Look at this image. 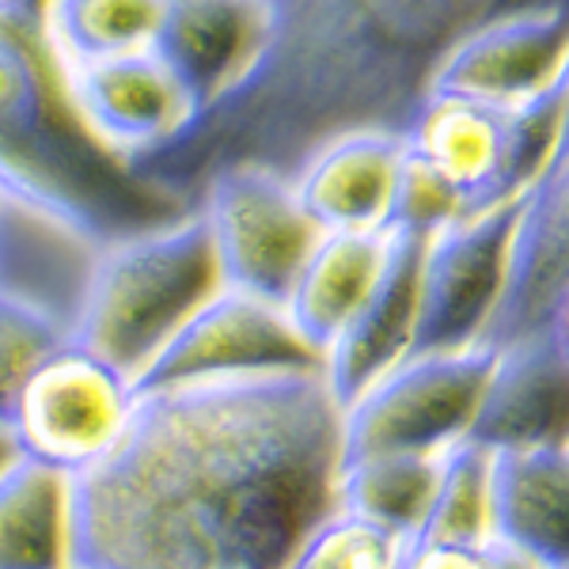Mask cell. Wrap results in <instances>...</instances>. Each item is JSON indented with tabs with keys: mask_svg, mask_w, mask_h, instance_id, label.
<instances>
[{
	"mask_svg": "<svg viewBox=\"0 0 569 569\" xmlns=\"http://www.w3.org/2000/svg\"><path fill=\"white\" fill-rule=\"evenodd\" d=\"M133 402L137 388L130 376L69 338L16 395L8 429L23 460L80 479L122 440Z\"/></svg>",
	"mask_w": 569,
	"mask_h": 569,
	"instance_id": "obj_7",
	"label": "cell"
},
{
	"mask_svg": "<svg viewBox=\"0 0 569 569\" xmlns=\"http://www.w3.org/2000/svg\"><path fill=\"white\" fill-rule=\"evenodd\" d=\"M460 217H467V201L460 190L440 176L433 163H426L418 152H410L407 144H402V160H399V171H395L383 232L429 240V236L456 224Z\"/></svg>",
	"mask_w": 569,
	"mask_h": 569,
	"instance_id": "obj_25",
	"label": "cell"
},
{
	"mask_svg": "<svg viewBox=\"0 0 569 569\" xmlns=\"http://www.w3.org/2000/svg\"><path fill=\"white\" fill-rule=\"evenodd\" d=\"M259 31V0H163L149 50L198 114L243 72Z\"/></svg>",
	"mask_w": 569,
	"mask_h": 569,
	"instance_id": "obj_17",
	"label": "cell"
},
{
	"mask_svg": "<svg viewBox=\"0 0 569 569\" xmlns=\"http://www.w3.org/2000/svg\"><path fill=\"white\" fill-rule=\"evenodd\" d=\"M61 77L84 130L126 168L171 141L190 118L187 96L149 46L66 66Z\"/></svg>",
	"mask_w": 569,
	"mask_h": 569,
	"instance_id": "obj_11",
	"label": "cell"
},
{
	"mask_svg": "<svg viewBox=\"0 0 569 569\" xmlns=\"http://www.w3.org/2000/svg\"><path fill=\"white\" fill-rule=\"evenodd\" d=\"M338 463L319 369L137 391L122 440L77 479V566L289 569L335 512Z\"/></svg>",
	"mask_w": 569,
	"mask_h": 569,
	"instance_id": "obj_1",
	"label": "cell"
},
{
	"mask_svg": "<svg viewBox=\"0 0 569 569\" xmlns=\"http://www.w3.org/2000/svg\"><path fill=\"white\" fill-rule=\"evenodd\" d=\"M69 319L20 292L0 289V418L58 346L69 342Z\"/></svg>",
	"mask_w": 569,
	"mask_h": 569,
	"instance_id": "obj_24",
	"label": "cell"
},
{
	"mask_svg": "<svg viewBox=\"0 0 569 569\" xmlns=\"http://www.w3.org/2000/svg\"><path fill=\"white\" fill-rule=\"evenodd\" d=\"M391 236L388 259L369 297L350 316V323L338 330V338L323 353V372L330 395L338 407L361 395L376 376H383L391 365L410 357L418 327V270L426 240L418 236Z\"/></svg>",
	"mask_w": 569,
	"mask_h": 569,
	"instance_id": "obj_15",
	"label": "cell"
},
{
	"mask_svg": "<svg viewBox=\"0 0 569 569\" xmlns=\"http://www.w3.org/2000/svg\"><path fill=\"white\" fill-rule=\"evenodd\" d=\"M395 569H490L486 543H437V539H407Z\"/></svg>",
	"mask_w": 569,
	"mask_h": 569,
	"instance_id": "obj_27",
	"label": "cell"
},
{
	"mask_svg": "<svg viewBox=\"0 0 569 569\" xmlns=\"http://www.w3.org/2000/svg\"><path fill=\"white\" fill-rule=\"evenodd\" d=\"M388 232H323L292 281L284 311L319 357L369 297L388 259Z\"/></svg>",
	"mask_w": 569,
	"mask_h": 569,
	"instance_id": "obj_19",
	"label": "cell"
},
{
	"mask_svg": "<svg viewBox=\"0 0 569 569\" xmlns=\"http://www.w3.org/2000/svg\"><path fill=\"white\" fill-rule=\"evenodd\" d=\"M194 209L206 220L220 281L284 305L300 266L323 232L305 213L292 176L266 163H228L201 182Z\"/></svg>",
	"mask_w": 569,
	"mask_h": 569,
	"instance_id": "obj_8",
	"label": "cell"
},
{
	"mask_svg": "<svg viewBox=\"0 0 569 569\" xmlns=\"http://www.w3.org/2000/svg\"><path fill=\"white\" fill-rule=\"evenodd\" d=\"M440 456H357L338 463L335 509H346L399 539H415L433 501Z\"/></svg>",
	"mask_w": 569,
	"mask_h": 569,
	"instance_id": "obj_21",
	"label": "cell"
},
{
	"mask_svg": "<svg viewBox=\"0 0 569 569\" xmlns=\"http://www.w3.org/2000/svg\"><path fill=\"white\" fill-rule=\"evenodd\" d=\"M0 12L4 16H39L42 0H0Z\"/></svg>",
	"mask_w": 569,
	"mask_h": 569,
	"instance_id": "obj_32",
	"label": "cell"
},
{
	"mask_svg": "<svg viewBox=\"0 0 569 569\" xmlns=\"http://www.w3.org/2000/svg\"><path fill=\"white\" fill-rule=\"evenodd\" d=\"M486 558H490V569H543L536 558H528L525 550L501 543V539H490V543H486Z\"/></svg>",
	"mask_w": 569,
	"mask_h": 569,
	"instance_id": "obj_28",
	"label": "cell"
},
{
	"mask_svg": "<svg viewBox=\"0 0 569 569\" xmlns=\"http://www.w3.org/2000/svg\"><path fill=\"white\" fill-rule=\"evenodd\" d=\"M498 346L410 353L342 407V460L440 456L471 433Z\"/></svg>",
	"mask_w": 569,
	"mask_h": 569,
	"instance_id": "obj_6",
	"label": "cell"
},
{
	"mask_svg": "<svg viewBox=\"0 0 569 569\" xmlns=\"http://www.w3.org/2000/svg\"><path fill=\"white\" fill-rule=\"evenodd\" d=\"M467 440L490 452L569 448V361L547 327L498 346Z\"/></svg>",
	"mask_w": 569,
	"mask_h": 569,
	"instance_id": "obj_12",
	"label": "cell"
},
{
	"mask_svg": "<svg viewBox=\"0 0 569 569\" xmlns=\"http://www.w3.org/2000/svg\"><path fill=\"white\" fill-rule=\"evenodd\" d=\"M566 69L569 12H525L482 27L460 50H452L429 91L520 107L562 84Z\"/></svg>",
	"mask_w": 569,
	"mask_h": 569,
	"instance_id": "obj_13",
	"label": "cell"
},
{
	"mask_svg": "<svg viewBox=\"0 0 569 569\" xmlns=\"http://www.w3.org/2000/svg\"><path fill=\"white\" fill-rule=\"evenodd\" d=\"M399 160L402 133H338L292 168V190L319 232H383Z\"/></svg>",
	"mask_w": 569,
	"mask_h": 569,
	"instance_id": "obj_16",
	"label": "cell"
},
{
	"mask_svg": "<svg viewBox=\"0 0 569 569\" xmlns=\"http://www.w3.org/2000/svg\"><path fill=\"white\" fill-rule=\"evenodd\" d=\"M547 330H550V338L558 342V350H562V357L569 361V292H566L562 300H558V308L550 311Z\"/></svg>",
	"mask_w": 569,
	"mask_h": 569,
	"instance_id": "obj_29",
	"label": "cell"
},
{
	"mask_svg": "<svg viewBox=\"0 0 569 569\" xmlns=\"http://www.w3.org/2000/svg\"><path fill=\"white\" fill-rule=\"evenodd\" d=\"M415 539L479 547L493 539V452L460 440L440 452L429 512Z\"/></svg>",
	"mask_w": 569,
	"mask_h": 569,
	"instance_id": "obj_23",
	"label": "cell"
},
{
	"mask_svg": "<svg viewBox=\"0 0 569 569\" xmlns=\"http://www.w3.org/2000/svg\"><path fill=\"white\" fill-rule=\"evenodd\" d=\"M163 0H42V34L58 66L144 50Z\"/></svg>",
	"mask_w": 569,
	"mask_h": 569,
	"instance_id": "obj_22",
	"label": "cell"
},
{
	"mask_svg": "<svg viewBox=\"0 0 569 569\" xmlns=\"http://www.w3.org/2000/svg\"><path fill=\"white\" fill-rule=\"evenodd\" d=\"M77 566V479L34 460L0 475V569Z\"/></svg>",
	"mask_w": 569,
	"mask_h": 569,
	"instance_id": "obj_20",
	"label": "cell"
},
{
	"mask_svg": "<svg viewBox=\"0 0 569 569\" xmlns=\"http://www.w3.org/2000/svg\"><path fill=\"white\" fill-rule=\"evenodd\" d=\"M20 460H23V456H20V445H16L12 429H8V421L0 418V475H4L12 463H20Z\"/></svg>",
	"mask_w": 569,
	"mask_h": 569,
	"instance_id": "obj_30",
	"label": "cell"
},
{
	"mask_svg": "<svg viewBox=\"0 0 569 569\" xmlns=\"http://www.w3.org/2000/svg\"><path fill=\"white\" fill-rule=\"evenodd\" d=\"M319 365L323 357L300 338L284 305L220 284L152 357L133 388L160 391L179 383L236 380V376L308 372Z\"/></svg>",
	"mask_w": 569,
	"mask_h": 569,
	"instance_id": "obj_10",
	"label": "cell"
},
{
	"mask_svg": "<svg viewBox=\"0 0 569 569\" xmlns=\"http://www.w3.org/2000/svg\"><path fill=\"white\" fill-rule=\"evenodd\" d=\"M493 539L569 569V448L493 452Z\"/></svg>",
	"mask_w": 569,
	"mask_h": 569,
	"instance_id": "obj_18",
	"label": "cell"
},
{
	"mask_svg": "<svg viewBox=\"0 0 569 569\" xmlns=\"http://www.w3.org/2000/svg\"><path fill=\"white\" fill-rule=\"evenodd\" d=\"M72 569H88V566H72Z\"/></svg>",
	"mask_w": 569,
	"mask_h": 569,
	"instance_id": "obj_33",
	"label": "cell"
},
{
	"mask_svg": "<svg viewBox=\"0 0 569 569\" xmlns=\"http://www.w3.org/2000/svg\"><path fill=\"white\" fill-rule=\"evenodd\" d=\"M525 12H569V0H259V46L240 77L130 171L194 209L228 163L292 176L338 133H402L452 50Z\"/></svg>",
	"mask_w": 569,
	"mask_h": 569,
	"instance_id": "obj_2",
	"label": "cell"
},
{
	"mask_svg": "<svg viewBox=\"0 0 569 569\" xmlns=\"http://www.w3.org/2000/svg\"><path fill=\"white\" fill-rule=\"evenodd\" d=\"M562 122H558V149H555V160L558 156H569V69L562 77Z\"/></svg>",
	"mask_w": 569,
	"mask_h": 569,
	"instance_id": "obj_31",
	"label": "cell"
},
{
	"mask_svg": "<svg viewBox=\"0 0 569 569\" xmlns=\"http://www.w3.org/2000/svg\"><path fill=\"white\" fill-rule=\"evenodd\" d=\"M525 194L475 209L426 240L418 270V327L410 353L486 342L509 278V247Z\"/></svg>",
	"mask_w": 569,
	"mask_h": 569,
	"instance_id": "obj_9",
	"label": "cell"
},
{
	"mask_svg": "<svg viewBox=\"0 0 569 569\" xmlns=\"http://www.w3.org/2000/svg\"><path fill=\"white\" fill-rule=\"evenodd\" d=\"M569 292V156L528 187L509 247V278L486 342L501 346L528 330H543Z\"/></svg>",
	"mask_w": 569,
	"mask_h": 569,
	"instance_id": "obj_14",
	"label": "cell"
},
{
	"mask_svg": "<svg viewBox=\"0 0 569 569\" xmlns=\"http://www.w3.org/2000/svg\"><path fill=\"white\" fill-rule=\"evenodd\" d=\"M0 198L107 247L187 213L96 141L69 103L39 16L0 12Z\"/></svg>",
	"mask_w": 569,
	"mask_h": 569,
	"instance_id": "obj_3",
	"label": "cell"
},
{
	"mask_svg": "<svg viewBox=\"0 0 569 569\" xmlns=\"http://www.w3.org/2000/svg\"><path fill=\"white\" fill-rule=\"evenodd\" d=\"M220 266L198 209L99 247L69 335L137 383L171 335L220 289Z\"/></svg>",
	"mask_w": 569,
	"mask_h": 569,
	"instance_id": "obj_4",
	"label": "cell"
},
{
	"mask_svg": "<svg viewBox=\"0 0 569 569\" xmlns=\"http://www.w3.org/2000/svg\"><path fill=\"white\" fill-rule=\"evenodd\" d=\"M407 539L335 509L308 531L289 569H395Z\"/></svg>",
	"mask_w": 569,
	"mask_h": 569,
	"instance_id": "obj_26",
	"label": "cell"
},
{
	"mask_svg": "<svg viewBox=\"0 0 569 569\" xmlns=\"http://www.w3.org/2000/svg\"><path fill=\"white\" fill-rule=\"evenodd\" d=\"M562 88V84H558ZM520 107H493L467 96L429 91L402 126V144L452 182L467 213L528 194L555 160L562 91Z\"/></svg>",
	"mask_w": 569,
	"mask_h": 569,
	"instance_id": "obj_5",
	"label": "cell"
}]
</instances>
